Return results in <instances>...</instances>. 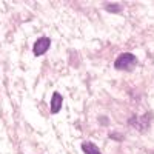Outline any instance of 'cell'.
Here are the masks:
<instances>
[{
  "mask_svg": "<svg viewBox=\"0 0 154 154\" xmlns=\"http://www.w3.org/2000/svg\"><path fill=\"white\" fill-rule=\"evenodd\" d=\"M137 63V59L134 54L131 53H123L120 54L114 62V68L116 69H131L134 65Z\"/></svg>",
  "mask_w": 154,
  "mask_h": 154,
  "instance_id": "cell-1",
  "label": "cell"
},
{
  "mask_svg": "<svg viewBox=\"0 0 154 154\" xmlns=\"http://www.w3.org/2000/svg\"><path fill=\"white\" fill-rule=\"evenodd\" d=\"M49 45H51V40L48 37H40L38 40L34 43V54L35 56H42V54H45L46 51L49 49Z\"/></svg>",
  "mask_w": 154,
  "mask_h": 154,
  "instance_id": "cell-2",
  "label": "cell"
},
{
  "mask_svg": "<svg viewBox=\"0 0 154 154\" xmlns=\"http://www.w3.org/2000/svg\"><path fill=\"white\" fill-rule=\"evenodd\" d=\"M62 103H63V99L59 93H54L53 97H51V112L53 114H57L62 108Z\"/></svg>",
  "mask_w": 154,
  "mask_h": 154,
  "instance_id": "cell-3",
  "label": "cell"
},
{
  "mask_svg": "<svg viewBox=\"0 0 154 154\" xmlns=\"http://www.w3.org/2000/svg\"><path fill=\"white\" fill-rule=\"evenodd\" d=\"M82 149H83L85 154H102L99 151V148L94 143H91V142H83L82 143Z\"/></svg>",
  "mask_w": 154,
  "mask_h": 154,
  "instance_id": "cell-4",
  "label": "cell"
},
{
  "mask_svg": "<svg viewBox=\"0 0 154 154\" xmlns=\"http://www.w3.org/2000/svg\"><path fill=\"white\" fill-rule=\"evenodd\" d=\"M119 9H120V6L119 5H106V11H109V12H119Z\"/></svg>",
  "mask_w": 154,
  "mask_h": 154,
  "instance_id": "cell-5",
  "label": "cell"
}]
</instances>
